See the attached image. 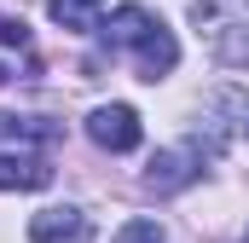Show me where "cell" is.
Listing matches in <instances>:
<instances>
[{
  "label": "cell",
  "mask_w": 249,
  "mask_h": 243,
  "mask_svg": "<svg viewBox=\"0 0 249 243\" xmlns=\"http://www.w3.org/2000/svg\"><path fill=\"white\" fill-rule=\"evenodd\" d=\"M29 243H93V220L75 203H53V208L29 214Z\"/></svg>",
  "instance_id": "cell-4"
},
{
  "label": "cell",
  "mask_w": 249,
  "mask_h": 243,
  "mask_svg": "<svg viewBox=\"0 0 249 243\" xmlns=\"http://www.w3.org/2000/svg\"><path fill=\"white\" fill-rule=\"evenodd\" d=\"M244 133H249V122H244Z\"/></svg>",
  "instance_id": "cell-12"
},
{
  "label": "cell",
  "mask_w": 249,
  "mask_h": 243,
  "mask_svg": "<svg viewBox=\"0 0 249 243\" xmlns=\"http://www.w3.org/2000/svg\"><path fill=\"white\" fill-rule=\"evenodd\" d=\"M116 243H168V238H162L157 220H127L122 232H116Z\"/></svg>",
  "instance_id": "cell-9"
},
{
  "label": "cell",
  "mask_w": 249,
  "mask_h": 243,
  "mask_svg": "<svg viewBox=\"0 0 249 243\" xmlns=\"http://www.w3.org/2000/svg\"><path fill=\"white\" fill-rule=\"evenodd\" d=\"M53 168L35 151H0V191H47Z\"/></svg>",
  "instance_id": "cell-5"
},
{
  "label": "cell",
  "mask_w": 249,
  "mask_h": 243,
  "mask_svg": "<svg viewBox=\"0 0 249 243\" xmlns=\"http://www.w3.org/2000/svg\"><path fill=\"white\" fill-rule=\"evenodd\" d=\"M209 35H214V58L220 64L249 69V17H214Z\"/></svg>",
  "instance_id": "cell-6"
},
{
  "label": "cell",
  "mask_w": 249,
  "mask_h": 243,
  "mask_svg": "<svg viewBox=\"0 0 249 243\" xmlns=\"http://www.w3.org/2000/svg\"><path fill=\"white\" fill-rule=\"evenodd\" d=\"M0 81H6V69H0Z\"/></svg>",
  "instance_id": "cell-11"
},
{
  "label": "cell",
  "mask_w": 249,
  "mask_h": 243,
  "mask_svg": "<svg viewBox=\"0 0 249 243\" xmlns=\"http://www.w3.org/2000/svg\"><path fill=\"white\" fill-rule=\"evenodd\" d=\"M244 243H249V232H244Z\"/></svg>",
  "instance_id": "cell-13"
},
{
  "label": "cell",
  "mask_w": 249,
  "mask_h": 243,
  "mask_svg": "<svg viewBox=\"0 0 249 243\" xmlns=\"http://www.w3.org/2000/svg\"><path fill=\"white\" fill-rule=\"evenodd\" d=\"M99 35L133 58V75L139 81H162V75H174V64H180V41H174V29L151 12V6H116L105 23H99Z\"/></svg>",
  "instance_id": "cell-1"
},
{
  "label": "cell",
  "mask_w": 249,
  "mask_h": 243,
  "mask_svg": "<svg viewBox=\"0 0 249 243\" xmlns=\"http://www.w3.org/2000/svg\"><path fill=\"white\" fill-rule=\"evenodd\" d=\"M87 139H93L99 151H110V156H122V151H139V139H145V127H139V110H133V104H99V110L87 116Z\"/></svg>",
  "instance_id": "cell-3"
},
{
  "label": "cell",
  "mask_w": 249,
  "mask_h": 243,
  "mask_svg": "<svg viewBox=\"0 0 249 243\" xmlns=\"http://www.w3.org/2000/svg\"><path fill=\"white\" fill-rule=\"evenodd\" d=\"M197 174H203V151H197V145H168V151H157V156L145 162V191L174 197V191H186Z\"/></svg>",
  "instance_id": "cell-2"
},
{
  "label": "cell",
  "mask_w": 249,
  "mask_h": 243,
  "mask_svg": "<svg viewBox=\"0 0 249 243\" xmlns=\"http://www.w3.org/2000/svg\"><path fill=\"white\" fill-rule=\"evenodd\" d=\"M47 12L70 35H99V23H105V0H47Z\"/></svg>",
  "instance_id": "cell-7"
},
{
  "label": "cell",
  "mask_w": 249,
  "mask_h": 243,
  "mask_svg": "<svg viewBox=\"0 0 249 243\" xmlns=\"http://www.w3.org/2000/svg\"><path fill=\"white\" fill-rule=\"evenodd\" d=\"M58 139V127L41 116H0V145H12V151H23V145H53Z\"/></svg>",
  "instance_id": "cell-8"
},
{
  "label": "cell",
  "mask_w": 249,
  "mask_h": 243,
  "mask_svg": "<svg viewBox=\"0 0 249 243\" xmlns=\"http://www.w3.org/2000/svg\"><path fill=\"white\" fill-rule=\"evenodd\" d=\"M0 47H18V52H23V47H29V23H23V17H0Z\"/></svg>",
  "instance_id": "cell-10"
}]
</instances>
